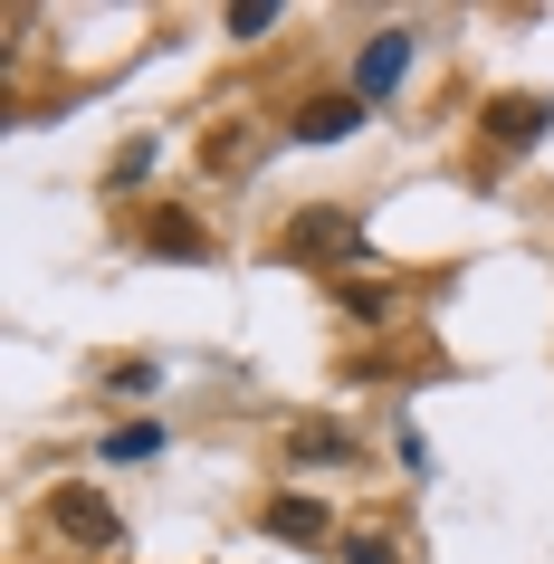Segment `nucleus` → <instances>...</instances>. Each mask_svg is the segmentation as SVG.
I'll return each mask as SVG.
<instances>
[{"label":"nucleus","mask_w":554,"mask_h":564,"mask_svg":"<svg viewBox=\"0 0 554 564\" xmlns=\"http://www.w3.org/2000/svg\"><path fill=\"white\" fill-rule=\"evenodd\" d=\"M345 564H402V555H392V535H354Z\"/></svg>","instance_id":"nucleus-12"},{"label":"nucleus","mask_w":554,"mask_h":564,"mask_svg":"<svg viewBox=\"0 0 554 564\" xmlns=\"http://www.w3.org/2000/svg\"><path fill=\"white\" fill-rule=\"evenodd\" d=\"M268 30H278V0H239L230 10V39H268Z\"/></svg>","instance_id":"nucleus-10"},{"label":"nucleus","mask_w":554,"mask_h":564,"mask_svg":"<svg viewBox=\"0 0 554 564\" xmlns=\"http://www.w3.org/2000/svg\"><path fill=\"white\" fill-rule=\"evenodd\" d=\"M345 449H354L345 431H306V441H296V459H345Z\"/></svg>","instance_id":"nucleus-11"},{"label":"nucleus","mask_w":554,"mask_h":564,"mask_svg":"<svg viewBox=\"0 0 554 564\" xmlns=\"http://www.w3.org/2000/svg\"><path fill=\"white\" fill-rule=\"evenodd\" d=\"M363 116H373L363 96H316V106H296L287 124H296V144H345V134H354Z\"/></svg>","instance_id":"nucleus-5"},{"label":"nucleus","mask_w":554,"mask_h":564,"mask_svg":"<svg viewBox=\"0 0 554 564\" xmlns=\"http://www.w3.org/2000/svg\"><path fill=\"white\" fill-rule=\"evenodd\" d=\"M48 527L67 535V545H87V555H106V545H116V507L96 498V488H58V498H48Z\"/></svg>","instance_id":"nucleus-2"},{"label":"nucleus","mask_w":554,"mask_h":564,"mask_svg":"<svg viewBox=\"0 0 554 564\" xmlns=\"http://www.w3.org/2000/svg\"><path fill=\"white\" fill-rule=\"evenodd\" d=\"M144 249H163V259H202V230H192L182 210H153V220H144Z\"/></svg>","instance_id":"nucleus-7"},{"label":"nucleus","mask_w":554,"mask_h":564,"mask_svg":"<svg viewBox=\"0 0 554 564\" xmlns=\"http://www.w3.org/2000/svg\"><path fill=\"white\" fill-rule=\"evenodd\" d=\"M335 306H345L354 326H382V316H392V288H382V278H345V288H335Z\"/></svg>","instance_id":"nucleus-8"},{"label":"nucleus","mask_w":554,"mask_h":564,"mask_svg":"<svg viewBox=\"0 0 554 564\" xmlns=\"http://www.w3.org/2000/svg\"><path fill=\"white\" fill-rule=\"evenodd\" d=\"M163 449V421H124L116 441H106V459H153Z\"/></svg>","instance_id":"nucleus-9"},{"label":"nucleus","mask_w":554,"mask_h":564,"mask_svg":"<svg viewBox=\"0 0 554 564\" xmlns=\"http://www.w3.org/2000/svg\"><path fill=\"white\" fill-rule=\"evenodd\" d=\"M268 535H278V545H316V535H325V507L316 498H278V507H268Z\"/></svg>","instance_id":"nucleus-6"},{"label":"nucleus","mask_w":554,"mask_h":564,"mask_svg":"<svg viewBox=\"0 0 554 564\" xmlns=\"http://www.w3.org/2000/svg\"><path fill=\"white\" fill-rule=\"evenodd\" d=\"M354 249H363V220H354V210H296L287 230H278V259H354Z\"/></svg>","instance_id":"nucleus-1"},{"label":"nucleus","mask_w":554,"mask_h":564,"mask_svg":"<svg viewBox=\"0 0 554 564\" xmlns=\"http://www.w3.org/2000/svg\"><path fill=\"white\" fill-rule=\"evenodd\" d=\"M402 67H411V30L363 39V58H354V96H363V106H373V96H392V87H402Z\"/></svg>","instance_id":"nucleus-4"},{"label":"nucleus","mask_w":554,"mask_h":564,"mask_svg":"<svg viewBox=\"0 0 554 564\" xmlns=\"http://www.w3.org/2000/svg\"><path fill=\"white\" fill-rule=\"evenodd\" d=\"M545 124H554V96H535V87L488 96V134L497 144H545Z\"/></svg>","instance_id":"nucleus-3"}]
</instances>
